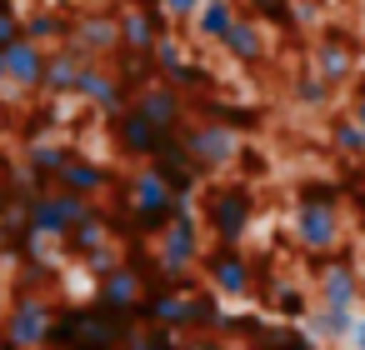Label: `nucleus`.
<instances>
[{
	"mask_svg": "<svg viewBox=\"0 0 365 350\" xmlns=\"http://www.w3.org/2000/svg\"><path fill=\"white\" fill-rule=\"evenodd\" d=\"M135 330V320H120L110 310L91 305H61L56 325H51V350H120L125 335Z\"/></svg>",
	"mask_w": 365,
	"mask_h": 350,
	"instance_id": "1",
	"label": "nucleus"
},
{
	"mask_svg": "<svg viewBox=\"0 0 365 350\" xmlns=\"http://www.w3.org/2000/svg\"><path fill=\"white\" fill-rule=\"evenodd\" d=\"M200 215H175L155 240V275L165 290H190V270L200 265Z\"/></svg>",
	"mask_w": 365,
	"mask_h": 350,
	"instance_id": "2",
	"label": "nucleus"
},
{
	"mask_svg": "<svg viewBox=\"0 0 365 350\" xmlns=\"http://www.w3.org/2000/svg\"><path fill=\"white\" fill-rule=\"evenodd\" d=\"M56 305L41 290H16V300L0 315V350H51Z\"/></svg>",
	"mask_w": 365,
	"mask_h": 350,
	"instance_id": "3",
	"label": "nucleus"
},
{
	"mask_svg": "<svg viewBox=\"0 0 365 350\" xmlns=\"http://www.w3.org/2000/svg\"><path fill=\"white\" fill-rule=\"evenodd\" d=\"M295 240L315 255L340 245V210H335V185H300L295 200Z\"/></svg>",
	"mask_w": 365,
	"mask_h": 350,
	"instance_id": "4",
	"label": "nucleus"
},
{
	"mask_svg": "<svg viewBox=\"0 0 365 350\" xmlns=\"http://www.w3.org/2000/svg\"><path fill=\"white\" fill-rule=\"evenodd\" d=\"M125 210L135 215V225H140V235H160L165 225H170V210H175V190L165 185V175L145 160L140 170H130V180H125Z\"/></svg>",
	"mask_w": 365,
	"mask_h": 350,
	"instance_id": "5",
	"label": "nucleus"
},
{
	"mask_svg": "<svg viewBox=\"0 0 365 350\" xmlns=\"http://www.w3.org/2000/svg\"><path fill=\"white\" fill-rule=\"evenodd\" d=\"M250 215H255V190L230 180V185H210L205 190V225L210 235L225 245V250H240L245 230H250Z\"/></svg>",
	"mask_w": 365,
	"mask_h": 350,
	"instance_id": "6",
	"label": "nucleus"
},
{
	"mask_svg": "<svg viewBox=\"0 0 365 350\" xmlns=\"http://www.w3.org/2000/svg\"><path fill=\"white\" fill-rule=\"evenodd\" d=\"M180 140H185V150H190V160H195L200 175L230 170L235 155H240V135L230 125H220V120H185L180 125Z\"/></svg>",
	"mask_w": 365,
	"mask_h": 350,
	"instance_id": "7",
	"label": "nucleus"
},
{
	"mask_svg": "<svg viewBox=\"0 0 365 350\" xmlns=\"http://www.w3.org/2000/svg\"><path fill=\"white\" fill-rule=\"evenodd\" d=\"M145 280H150L145 265L120 260L110 275L96 280V305L110 310V315H120V320H135V310H140V300H145Z\"/></svg>",
	"mask_w": 365,
	"mask_h": 350,
	"instance_id": "8",
	"label": "nucleus"
},
{
	"mask_svg": "<svg viewBox=\"0 0 365 350\" xmlns=\"http://www.w3.org/2000/svg\"><path fill=\"white\" fill-rule=\"evenodd\" d=\"M115 21H120V56H130V61H150V51L160 46V36L170 26L155 0H145V6H120Z\"/></svg>",
	"mask_w": 365,
	"mask_h": 350,
	"instance_id": "9",
	"label": "nucleus"
},
{
	"mask_svg": "<svg viewBox=\"0 0 365 350\" xmlns=\"http://www.w3.org/2000/svg\"><path fill=\"white\" fill-rule=\"evenodd\" d=\"M150 130H160V135H175L180 125H185V96L180 91H170L165 81H145L140 91H135V105H130Z\"/></svg>",
	"mask_w": 365,
	"mask_h": 350,
	"instance_id": "10",
	"label": "nucleus"
},
{
	"mask_svg": "<svg viewBox=\"0 0 365 350\" xmlns=\"http://www.w3.org/2000/svg\"><path fill=\"white\" fill-rule=\"evenodd\" d=\"M86 61H101V56H120V21L115 11H86L71 21V36H66Z\"/></svg>",
	"mask_w": 365,
	"mask_h": 350,
	"instance_id": "11",
	"label": "nucleus"
},
{
	"mask_svg": "<svg viewBox=\"0 0 365 350\" xmlns=\"http://www.w3.org/2000/svg\"><path fill=\"white\" fill-rule=\"evenodd\" d=\"M86 66H96V61H86L71 41H66V46H56V51L46 56L41 96H46V101H71V96H76V86H81V76H86Z\"/></svg>",
	"mask_w": 365,
	"mask_h": 350,
	"instance_id": "12",
	"label": "nucleus"
},
{
	"mask_svg": "<svg viewBox=\"0 0 365 350\" xmlns=\"http://www.w3.org/2000/svg\"><path fill=\"white\" fill-rule=\"evenodd\" d=\"M205 275H210V285H215V295H225V300H240V295H250V260H245V250H225V245H215L210 255H205Z\"/></svg>",
	"mask_w": 365,
	"mask_h": 350,
	"instance_id": "13",
	"label": "nucleus"
},
{
	"mask_svg": "<svg viewBox=\"0 0 365 350\" xmlns=\"http://www.w3.org/2000/svg\"><path fill=\"white\" fill-rule=\"evenodd\" d=\"M76 101H86V105H96L101 115H125V86H120V76L115 71H106V66H86V76H81V86H76Z\"/></svg>",
	"mask_w": 365,
	"mask_h": 350,
	"instance_id": "14",
	"label": "nucleus"
},
{
	"mask_svg": "<svg viewBox=\"0 0 365 350\" xmlns=\"http://www.w3.org/2000/svg\"><path fill=\"white\" fill-rule=\"evenodd\" d=\"M315 76L325 86H345L355 76V46L345 41V31H320V41H315Z\"/></svg>",
	"mask_w": 365,
	"mask_h": 350,
	"instance_id": "15",
	"label": "nucleus"
},
{
	"mask_svg": "<svg viewBox=\"0 0 365 350\" xmlns=\"http://www.w3.org/2000/svg\"><path fill=\"white\" fill-rule=\"evenodd\" d=\"M46 56L51 51H41L36 41H16L11 51H6V86L11 91H41V81H46Z\"/></svg>",
	"mask_w": 365,
	"mask_h": 350,
	"instance_id": "16",
	"label": "nucleus"
},
{
	"mask_svg": "<svg viewBox=\"0 0 365 350\" xmlns=\"http://www.w3.org/2000/svg\"><path fill=\"white\" fill-rule=\"evenodd\" d=\"M71 160H76V150H71V145H61V140H41V145H26V165H21V170L31 175V185H36V190H51Z\"/></svg>",
	"mask_w": 365,
	"mask_h": 350,
	"instance_id": "17",
	"label": "nucleus"
},
{
	"mask_svg": "<svg viewBox=\"0 0 365 350\" xmlns=\"http://www.w3.org/2000/svg\"><path fill=\"white\" fill-rule=\"evenodd\" d=\"M220 51H225L235 66H260V61L270 56V36H265V26H260V21L240 16V21L230 26V36L220 41Z\"/></svg>",
	"mask_w": 365,
	"mask_h": 350,
	"instance_id": "18",
	"label": "nucleus"
},
{
	"mask_svg": "<svg viewBox=\"0 0 365 350\" xmlns=\"http://www.w3.org/2000/svg\"><path fill=\"white\" fill-rule=\"evenodd\" d=\"M110 135H115V150H120L125 160H150L155 145H160V130H150L135 110L115 115V120H110Z\"/></svg>",
	"mask_w": 365,
	"mask_h": 350,
	"instance_id": "19",
	"label": "nucleus"
},
{
	"mask_svg": "<svg viewBox=\"0 0 365 350\" xmlns=\"http://www.w3.org/2000/svg\"><path fill=\"white\" fill-rule=\"evenodd\" d=\"M360 300V275L350 260H325L320 270V305H340V310H355Z\"/></svg>",
	"mask_w": 365,
	"mask_h": 350,
	"instance_id": "20",
	"label": "nucleus"
},
{
	"mask_svg": "<svg viewBox=\"0 0 365 350\" xmlns=\"http://www.w3.org/2000/svg\"><path fill=\"white\" fill-rule=\"evenodd\" d=\"M106 185H110V170H106L101 160L81 155V150H76V160H71V165L61 170V180H56V190H71V195H86V200H96Z\"/></svg>",
	"mask_w": 365,
	"mask_h": 350,
	"instance_id": "21",
	"label": "nucleus"
},
{
	"mask_svg": "<svg viewBox=\"0 0 365 350\" xmlns=\"http://www.w3.org/2000/svg\"><path fill=\"white\" fill-rule=\"evenodd\" d=\"M235 21H240V0H205L200 16L190 21V31H195V41L220 46V41L230 36V26H235Z\"/></svg>",
	"mask_w": 365,
	"mask_h": 350,
	"instance_id": "22",
	"label": "nucleus"
},
{
	"mask_svg": "<svg viewBox=\"0 0 365 350\" xmlns=\"http://www.w3.org/2000/svg\"><path fill=\"white\" fill-rule=\"evenodd\" d=\"M305 330L315 345H335V340H350L355 330V310H340V305H315L305 315Z\"/></svg>",
	"mask_w": 365,
	"mask_h": 350,
	"instance_id": "23",
	"label": "nucleus"
},
{
	"mask_svg": "<svg viewBox=\"0 0 365 350\" xmlns=\"http://www.w3.org/2000/svg\"><path fill=\"white\" fill-rule=\"evenodd\" d=\"M106 240H115V225H110V220L101 215V205H96V210H91L81 225H71V235H66L61 245H66L76 260H86V255H91V250H101Z\"/></svg>",
	"mask_w": 365,
	"mask_h": 350,
	"instance_id": "24",
	"label": "nucleus"
},
{
	"mask_svg": "<svg viewBox=\"0 0 365 350\" xmlns=\"http://www.w3.org/2000/svg\"><path fill=\"white\" fill-rule=\"evenodd\" d=\"M21 36H26V41H36L41 51H56V46H66V36H71V21L41 6V11H31V16L21 21Z\"/></svg>",
	"mask_w": 365,
	"mask_h": 350,
	"instance_id": "25",
	"label": "nucleus"
},
{
	"mask_svg": "<svg viewBox=\"0 0 365 350\" xmlns=\"http://www.w3.org/2000/svg\"><path fill=\"white\" fill-rule=\"evenodd\" d=\"M250 345H255V350H320L310 335L285 330V325H255V330H250Z\"/></svg>",
	"mask_w": 365,
	"mask_h": 350,
	"instance_id": "26",
	"label": "nucleus"
},
{
	"mask_svg": "<svg viewBox=\"0 0 365 350\" xmlns=\"http://www.w3.org/2000/svg\"><path fill=\"white\" fill-rule=\"evenodd\" d=\"M330 145H335V155L360 160V155H365V130H360L350 115H335V120H330Z\"/></svg>",
	"mask_w": 365,
	"mask_h": 350,
	"instance_id": "27",
	"label": "nucleus"
},
{
	"mask_svg": "<svg viewBox=\"0 0 365 350\" xmlns=\"http://www.w3.org/2000/svg\"><path fill=\"white\" fill-rule=\"evenodd\" d=\"M290 96H295L300 105H310V110L330 105V86H325L315 71H295V76H290Z\"/></svg>",
	"mask_w": 365,
	"mask_h": 350,
	"instance_id": "28",
	"label": "nucleus"
},
{
	"mask_svg": "<svg viewBox=\"0 0 365 350\" xmlns=\"http://www.w3.org/2000/svg\"><path fill=\"white\" fill-rule=\"evenodd\" d=\"M180 66H185V46H180V36H170V31H165V36H160V46L150 51V71H155V76H175Z\"/></svg>",
	"mask_w": 365,
	"mask_h": 350,
	"instance_id": "29",
	"label": "nucleus"
},
{
	"mask_svg": "<svg viewBox=\"0 0 365 350\" xmlns=\"http://www.w3.org/2000/svg\"><path fill=\"white\" fill-rule=\"evenodd\" d=\"M175 340H180V335H170V330H160V325H135V330L125 335V350H175Z\"/></svg>",
	"mask_w": 365,
	"mask_h": 350,
	"instance_id": "30",
	"label": "nucleus"
},
{
	"mask_svg": "<svg viewBox=\"0 0 365 350\" xmlns=\"http://www.w3.org/2000/svg\"><path fill=\"white\" fill-rule=\"evenodd\" d=\"M275 315H285V320H305L310 305H305V295H300L295 285H275Z\"/></svg>",
	"mask_w": 365,
	"mask_h": 350,
	"instance_id": "31",
	"label": "nucleus"
},
{
	"mask_svg": "<svg viewBox=\"0 0 365 350\" xmlns=\"http://www.w3.org/2000/svg\"><path fill=\"white\" fill-rule=\"evenodd\" d=\"M81 265H86V270H91V275H96V280H101V275H110V270H115V265H120V250H115V240H106V245H101V250H91V255H86V260H81Z\"/></svg>",
	"mask_w": 365,
	"mask_h": 350,
	"instance_id": "32",
	"label": "nucleus"
},
{
	"mask_svg": "<svg viewBox=\"0 0 365 350\" xmlns=\"http://www.w3.org/2000/svg\"><path fill=\"white\" fill-rule=\"evenodd\" d=\"M205 76H210V71H200V66H195V61H185V66H180V71H175V76H165V86H170V91H180V96H185V91H200V86H205Z\"/></svg>",
	"mask_w": 365,
	"mask_h": 350,
	"instance_id": "33",
	"label": "nucleus"
},
{
	"mask_svg": "<svg viewBox=\"0 0 365 350\" xmlns=\"http://www.w3.org/2000/svg\"><path fill=\"white\" fill-rule=\"evenodd\" d=\"M245 6L260 16V21H275V26H290V0H245Z\"/></svg>",
	"mask_w": 365,
	"mask_h": 350,
	"instance_id": "34",
	"label": "nucleus"
},
{
	"mask_svg": "<svg viewBox=\"0 0 365 350\" xmlns=\"http://www.w3.org/2000/svg\"><path fill=\"white\" fill-rule=\"evenodd\" d=\"M21 41V16L11 11V0H0V51H11Z\"/></svg>",
	"mask_w": 365,
	"mask_h": 350,
	"instance_id": "35",
	"label": "nucleus"
},
{
	"mask_svg": "<svg viewBox=\"0 0 365 350\" xmlns=\"http://www.w3.org/2000/svg\"><path fill=\"white\" fill-rule=\"evenodd\" d=\"M155 6H160V16H165V21H195L205 0H155Z\"/></svg>",
	"mask_w": 365,
	"mask_h": 350,
	"instance_id": "36",
	"label": "nucleus"
},
{
	"mask_svg": "<svg viewBox=\"0 0 365 350\" xmlns=\"http://www.w3.org/2000/svg\"><path fill=\"white\" fill-rule=\"evenodd\" d=\"M350 120L365 130V86H355V101H350Z\"/></svg>",
	"mask_w": 365,
	"mask_h": 350,
	"instance_id": "37",
	"label": "nucleus"
},
{
	"mask_svg": "<svg viewBox=\"0 0 365 350\" xmlns=\"http://www.w3.org/2000/svg\"><path fill=\"white\" fill-rule=\"evenodd\" d=\"M350 345L365 350V315H355V330H350Z\"/></svg>",
	"mask_w": 365,
	"mask_h": 350,
	"instance_id": "38",
	"label": "nucleus"
},
{
	"mask_svg": "<svg viewBox=\"0 0 365 350\" xmlns=\"http://www.w3.org/2000/svg\"><path fill=\"white\" fill-rule=\"evenodd\" d=\"M0 91H6V51H0Z\"/></svg>",
	"mask_w": 365,
	"mask_h": 350,
	"instance_id": "39",
	"label": "nucleus"
},
{
	"mask_svg": "<svg viewBox=\"0 0 365 350\" xmlns=\"http://www.w3.org/2000/svg\"><path fill=\"white\" fill-rule=\"evenodd\" d=\"M315 6H320V0H315Z\"/></svg>",
	"mask_w": 365,
	"mask_h": 350,
	"instance_id": "40",
	"label": "nucleus"
},
{
	"mask_svg": "<svg viewBox=\"0 0 365 350\" xmlns=\"http://www.w3.org/2000/svg\"><path fill=\"white\" fill-rule=\"evenodd\" d=\"M120 350H125V345H120Z\"/></svg>",
	"mask_w": 365,
	"mask_h": 350,
	"instance_id": "41",
	"label": "nucleus"
}]
</instances>
